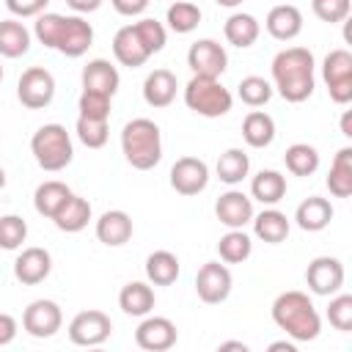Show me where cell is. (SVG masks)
<instances>
[{"instance_id": "6da1fadb", "label": "cell", "mask_w": 352, "mask_h": 352, "mask_svg": "<svg viewBox=\"0 0 352 352\" xmlns=\"http://www.w3.org/2000/svg\"><path fill=\"white\" fill-rule=\"evenodd\" d=\"M33 33H36L38 44H44L50 50H58L66 58H80L94 44V28L80 14H74V16H66V14H38Z\"/></svg>"}, {"instance_id": "7a4b0ae2", "label": "cell", "mask_w": 352, "mask_h": 352, "mask_svg": "<svg viewBox=\"0 0 352 352\" xmlns=\"http://www.w3.org/2000/svg\"><path fill=\"white\" fill-rule=\"evenodd\" d=\"M314 52L305 47H286L272 58V82L286 102H305L314 94Z\"/></svg>"}, {"instance_id": "3957f363", "label": "cell", "mask_w": 352, "mask_h": 352, "mask_svg": "<svg viewBox=\"0 0 352 352\" xmlns=\"http://www.w3.org/2000/svg\"><path fill=\"white\" fill-rule=\"evenodd\" d=\"M272 322L294 341H314L322 330L319 311L305 292H283L272 302Z\"/></svg>"}, {"instance_id": "277c9868", "label": "cell", "mask_w": 352, "mask_h": 352, "mask_svg": "<svg viewBox=\"0 0 352 352\" xmlns=\"http://www.w3.org/2000/svg\"><path fill=\"white\" fill-rule=\"evenodd\" d=\"M121 151L138 170H151L162 160V135L151 118H132L121 129Z\"/></svg>"}, {"instance_id": "5b68a950", "label": "cell", "mask_w": 352, "mask_h": 352, "mask_svg": "<svg viewBox=\"0 0 352 352\" xmlns=\"http://www.w3.org/2000/svg\"><path fill=\"white\" fill-rule=\"evenodd\" d=\"M30 151H33L38 168H44L50 173L63 170L74 157V146H72V138H69L63 124L38 126L33 132V138H30Z\"/></svg>"}, {"instance_id": "8992f818", "label": "cell", "mask_w": 352, "mask_h": 352, "mask_svg": "<svg viewBox=\"0 0 352 352\" xmlns=\"http://www.w3.org/2000/svg\"><path fill=\"white\" fill-rule=\"evenodd\" d=\"M184 104L204 116V118H220L231 110L234 96L231 91L220 82V77H198L192 74V80L184 85Z\"/></svg>"}, {"instance_id": "52a82bcc", "label": "cell", "mask_w": 352, "mask_h": 352, "mask_svg": "<svg viewBox=\"0 0 352 352\" xmlns=\"http://www.w3.org/2000/svg\"><path fill=\"white\" fill-rule=\"evenodd\" d=\"M322 77H324L330 99L336 104H346L352 99V52L330 50L322 60Z\"/></svg>"}, {"instance_id": "ba28073f", "label": "cell", "mask_w": 352, "mask_h": 352, "mask_svg": "<svg viewBox=\"0 0 352 352\" xmlns=\"http://www.w3.org/2000/svg\"><path fill=\"white\" fill-rule=\"evenodd\" d=\"M16 96L28 110H41L55 96V77L44 66H30L16 82Z\"/></svg>"}, {"instance_id": "9c48e42d", "label": "cell", "mask_w": 352, "mask_h": 352, "mask_svg": "<svg viewBox=\"0 0 352 352\" xmlns=\"http://www.w3.org/2000/svg\"><path fill=\"white\" fill-rule=\"evenodd\" d=\"M110 333H113L110 316L104 311H96V308L80 311L69 322V338L77 346H99V344H104L110 338Z\"/></svg>"}, {"instance_id": "30bf717a", "label": "cell", "mask_w": 352, "mask_h": 352, "mask_svg": "<svg viewBox=\"0 0 352 352\" xmlns=\"http://www.w3.org/2000/svg\"><path fill=\"white\" fill-rule=\"evenodd\" d=\"M231 286H234V278H231L228 267L220 261H206L195 275V294L206 305H217V302L228 300Z\"/></svg>"}, {"instance_id": "8fae6325", "label": "cell", "mask_w": 352, "mask_h": 352, "mask_svg": "<svg viewBox=\"0 0 352 352\" xmlns=\"http://www.w3.org/2000/svg\"><path fill=\"white\" fill-rule=\"evenodd\" d=\"M187 66L198 77H220L228 66V55L214 38H198L187 50Z\"/></svg>"}, {"instance_id": "7c38bea8", "label": "cell", "mask_w": 352, "mask_h": 352, "mask_svg": "<svg viewBox=\"0 0 352 352\" xmlns=\"http://www.w3.org/2000/svg\"><path fill=\"white\" fill-rule=\"evenodd\" d=\"M305 283L314 294L330 297L344 286V264L333 256H316L305 270Z\"/></svg>"}, {"instance_id": "4fadbf2b", "label": "cell", "mask_w": 352, "mask_h": 352, "mask_svg": "<svg viewBox=\"0 0 352 352\" xmlns=\"http://www.w3.org/2000/svg\"><path fill=\"white\" fill-rule=\"evenodd\" d=\"M209 184V165L198 157H179L170 168V187L179 195H198Z\"/></svg>"}, {"instance_id": "5bb4252c", "label": "cell", "mask_w": 352, "mask_h": 352, "mask_svg": "<svg viewBox=\"0 0 352 352\" xmlns=\"http://www.w3.org/2000/svg\"><path fill=\"white\" fill-rule=\"evenodd\" d=\"M60 324H63V314L60 305L52 300H33L22 314V327L33 338H50L60 330Z\"/></svg>"}, {"instance_id": "9a60e30c", "label": "cell", "mask_w": 352, "mask_h": 352, "mask_svg": "<svg viewBox=\"0 0 352 352\" xmlns=\"http://www.w3.org/2000/svg\"><path fill=\"white\" fill-rule=\"evenodd\" d=\"M135 344L146 352H165L176 344V324L168 316H143L135 330Z\"/></svg>"}, {"instance_id": "2e32d148", "label": "cell", "mask_w": 352, "mask_h": 352, "mask_svg": "<svg viewBox=\"0 0 352 352\" xmlns=\"http://www.w3.org/2000/svg\"><path fill=\"white\" fill-rule=\"evenodd\" d=\"M214 214L228 228H245L253 220V198H248L242 190H228L217 198Z\"/></svg>"}, {"instance_id": "e0dca14e", "label": "cell", "mask_w": 352, "mask_h": 352, "mask_svg": "<svg viewBox=\"0 0 352 352\" xmlns=\"http://www.w3.org/2000/svg\"><path fill=\"white\" fill-rule=\"evenodd\" d=\"M52 270V256L44 248H25L14 261V278L25 286L41 283Z\"/></svg>"}, {"instance_id": "ac0fdd59", "label": "cell", "mask_w": 352, "mask_h": 352, "mask_svg": "<svg viewBox=\"0 0 352 352\" xmlns=\"http://www.w3.org/2000/svg\"><path fill=\"white\" fill-rule=\"evenodd\" d=\"M118 69L104 60V58H94L82 66V91H94V94H104L113 99V94L118 91Z\"/></svg>"}, {"instance_id": "d6986e66", "label": "cell", "mask_w": 352, "mask_h": 352, "mask_svg": "<svg viewBox=\"0 0 352 352\" xmlns=\"http://www.w3.org/2000/svg\"><path fill=\"white\" fill-rule=\"evenodd\" d=\"M264 28H267V33H270L272 38H278V41H292V38H297L300 30H302V14H300V8L292 6V3L275 6V8H270V14H267V19H264Z\"/></svg>"}, {"instance_id": "ffe728a7", "label": "cell", "mask_w": 352, "mask_h": 352, "mask_svg": "<svg viewBox=\"0 0 352 352\" xmlns=\"http://www.w3.org/2000/svg\"><path fill=\"white\" fill-rule=\"evenodd\" d=\"M96 239L107 248H121L132 239V217L124 209H110L96 220Z\"/></svg>"}, {"instance_id": "44dd1931", "label": "cell", "mask_w": 352, "mask_h": 352, "mask_svg": "<svg viewBox=\"0 0 352 352\" xmlns=\"http://www.w3.org/2000/svg\"><path fill=\"white\" fill-rule=\"evenodd\" d=\"M113 55H116V60L121 66H129V69H138V66H143L151 58V52L143 47V41H140V36L135 33L132 25H124L121 30H116V36H113Z\"/></svg>"}, {"instance_id": "7402d4cb", "label": "cell", "mask_w": 352, "mask_h": 352, "mask_svg": "<svg viewBox=\"0 0 352 352\" xmlns=\"http://www.w3.org/2000/svg\"><path fill=\"white\" fill-rule=\"evenodd\" d=\"M176 91H179V82L170 69H154L143 80V99L148 107H168L176 99Z\"/></svg>"}, {"instance_id": "603a6c76", "label": "cell", "mask_w": 352, "mask_h": 352, "mask_svg": "<svg viewBox=\"0 0 352 352\" xmlns=\"http://www.w3.org/2000/svg\"><path fill=\"white\" fill-rule=\"evenodd\" d=\"M330 220H333V204L327 198H319V195L305 198L294 212V223L302 231H322L330 226Z\"/></svg>"}, {"instance_id": "cb8c5ba5", "label": "cell", "mask_w": 352, "mask_h": 352, "mask_svg": "<svg viewBox=\"0 0 352 352\" xmlns=\"http://www.w3.org/2000/svg\"><path fill=\"white\" fill-rule=\"evenodd\" d=\"M253 234L261 239V242H267V245H280L286 236H289V217L283 214V212H278V209H264L261 214H253Z\"/></svg>"}, {"instance_id": "d4e9b609", "label": "cell", "mask_w": 352, "mask_h": 352, "mask_svg": "<svg viewBox=\"0 0 352 352\" xmlns=\"http://www.w3.org/2000/svg\"><path fill=\"white\" fill-rule=\"evenodd\" d=\"M258 33H261V25H258V19L253 14H231L226 19V25H223L226 41L234 44V47H239V50L253 47L256 38H258Z\"/></svg>"}, {"instance_id": "484cf974", "label": "cell", "mask_w": 352, "mask_h": 352, "mask_svg": "<svg viewBox=\"0 0 352 352\" xmlns=\"http://www.w3.org/2000/svg\"><path fill=\"white\" fill-rule=\"evenodd\" d=\"M242 138L250 148H267L275 140V121L264 110H250L242 121Z\"/></svg>"}, {"instance_id": "4316f807", "label": "cell", "mask_w": 352, "mask_h": 352, "mask_svg": "<svg viewBox=\"0 0 352 352\" xmlns=\"http://www.w3.org/2000/svg\"><path fill=\"white\" fill-rule=\"evenodd\" d=\"M88 220H91V204L85 201V198H80V195H69V201L52 214V223L60 228V231H66V234H77V231H82L85 226H88Z\"/></svg>"}, {"instance_id": "83f0119b", "label": "cell", "mask_w": 352, "mask_h": 352, "mask_svg": "<svg viewBox=\"0 0 352 352\" xmlns=\"http://www.w3.org/2000/svg\"><path fill=\"white\" fill-rule=\"evenodd\" d=\"M118 308L126 316H146L154 308V289L143 280H132L118 292Z\"/></svg>"}, {"instance_id": "f1b7e54d", "label": "cell", "mask_w": 352, "mask_h": 352, "mask_svg": "<svg viewBox=\"0 0 352 352\" xmlns=\"http://www.w3.org/2000/svg\"><path fill=\"white\" fill-rule=\"evenodd\" d=\"M250 195L264 206H275L286 195V176L278 170H258L250 182Z\"/></svg>"}, {"instance_id": "f546056e", "label": "cell", "mask_w": 352, "mask_h": 352, "mask_svg": "<svg viewBox=\"0 0 352 352\" xmlns=\"http://www.w3.org/2000/svg\"><path fill=\"white\" fill-rule=\"evenodd\" d=\"M179 272H182V264H179L176 253H170V250H154L146 258V278L154 286H170V283H176Z\"/></svg>"}, {"instance_id": "4dcf8cb0", "label": "cell", "mask_w": 352, "mask_h": 352, "mask_svg": "<svg viewBox=\"0 0 352 352\" xmlns=\"http://www.w3.org/2000/svg\"><path fill=\"white\" fill-rule=\"evenodd\" d=\"M327 190L336 198H349L352 195V148L344 146L333 157L330 173H327Z\"/></svg>"}, {"instance_id": "1f68e13d", "label": "cell", "mask_w": 352, "mask_h": 352, "mask_svg": "<svg viewBox=\"0 0 352 352\" xmlns=\"http://www.w3.org/2000/svg\"><path fill=\"white\" fill-rule=\"evenodd\" d=\"M69 195H72V190H69L63 182L50 179V182H41V184L36 187V192H33V206H36V212H38L41 217H50V220H52V214L69 201Z\"/></svg>"}, {"instance_id": "d6a6232c", "label": "cell", "mask_w": 352, "mask_h": 352, "mask_svg": "<svg viewBox=\"0 0 352 352\" xmlns=\"http://www.w3.org/2000/svg\"><path fill=\"white\" fill-rule=\"evenodd\" d=\"M30 50V30L16 19H0V55L22 58Z\"/></svg>"}, {"instance_id": "836d02e7", "label": "cell", "mask_w": 352, "mask_h": 352, "mask_svg": "<svg viewBox=\"0 0 352 352\" xmlns=\"http://www.w3.org/2000/svg\"><path fill=\"white\" fill-rule=\"evenodd\" d=\"M214 170H217V179H220V182H226V184L234 187V184H239V182L248 176V170H250V157H248L242 148H226V151L220 154Z\"/></svg>"}, {"instance_id": "e575fe53", "label": "cell", "mask_w": 352, "mask_h": 352, "mask_svg": "<svg viewBox=\"0 0 352 352\" xmlns=\"http://www.w3.org/2000/svg\"><path fill=\"white\" fill-rule=\"evenodd\" d=\"M217 253L226 264H242V261L250 258L253 242L242 228H228V234H223L220 242H217Z\"/></svg>"}, {"instance_id": "d590c367", "label": "cell", "mask_w": 352, "mask_h": 352, "mask_svg": "<svg viewBox=\"0 0 352 352\" xmlns=\"http://www.w3.org/2000/svg\"><path fill=\"white\" fill-rule=\"evenodd\" d=\"M283 162H286V170L294 173V176H311L316 173L319 168V151L308 143H292L283 154Z\"/></svg>"}, {"instance_id": "8d00e7d4", "label": "cell", "mask_w": 352, "mask_h": 352, "mask_svg": "<svg viewBox=\"0 0 352 352\" xmlns=\"http://www.w3.org/2000/svg\"><path fill=\"white\" fill-rule=\"evenodd\" d=\"M165 22L173 33H192L201 22V8L192 0H176L173 6H168Z\"/></svg>"}, {"instance_id": "74e56055", "label": "cell", "mask_w": 352, "mask_h": 352, "mask_svg": "<svg viewBox=\"0 0 352 352\" xmlns=\"http://www.w3.org/2000/svg\"><path fill=\"white\" fill-rule=\"evenodd\" d=\"M236 94L248 107H261V104H267L272 99V85H270V80H264L258 74H250V77L239 80Z\"/></svg>"}, {"instance_id": "f35d334b", "label": "cell", "mask_w": 352, "mask_h": 352, "mask_svg": "<svg viewBox=\"0 0 352 352\" xmlns=\"http://www.w3.org/2000/svg\"><path fill=\"white\" fill-rule=\"evenodd\" d=\"M74 132L82 140V146H88V148H102L107 143V138H110V126H107L104 118H85V116H80Z\"/></svg>"}, {"instance_id": "ab89813d", "label": "cell", "mask_w": 352, "mask_h": 352, "mask_svg": "<svg viewBox=\"0 0 352 352\" xmlns=\"http://www.w3.org/2000/svg\"><path fill=\"white\" fill-rule=\"evenodd\" d=\"M132 28H135V33L140 36L143 47H146L151 55H154V52H160V50L165 47V41H168V30H165V25H162V22H157V19H151V16L138 19Z\"/></svg>"}, {"instance_id": "60d3db41", "label": "cell", "mask_w": 352, "mask_h": 352, "mask_svg": "<svg viewBox=\"0 0 352 352\" xmlns=\"http://www.w3.org/2000/svg\"><path fill=\"white\" fill-rule=\"evenodd\" d=\"M28 236V223L19 214H3L0 217V248L16 250Z\"/></svg>"}, {"instance_id": "b9f144b4", "label": "cell", "mask_w": 352, "mask_h": 352, "mask_svg": "<svg viewBox=\"0 0 352 352\" xmlns=\"http://www.w3.org/2000/svg\"><path fill=\"white\" fill-rule=\"evenodd\" d=\"M327 319L336 330L349 333L352 330V294H336L327 305Z\"/></svg>"}, {"instance_id": "7bdbcfd3", "label": "cell", "mask_w": 352, "mask_h": 352, "mask_svg": "<svg viewBox=\"0 0 352 352\" xmlns=\"http://www.w3.org/2000/svg\"><path fill=\"white\" fill-rule=\"evenodd\" d=\"M77 110L85 118H104L107 121L110 118V96L94 94V91H82L80 102H77Z\"/></svg>"}, {"instance_id": "ee69618b", "label": "cell", "mask_w": 352, "mask_h": 352, "mask_svg": "<svg viewBox=\"0 0 352 352\" xmlns=\"http://www.w3.org/2000/svg\"><path fill=\"white\" fill-rule=\"evenodd\" d=\"M311 8L316 14V19L322 22H344L349 16V0H311Z\"/></svg>"}, {"instance_id": "f6af8a7d", "label": "cell", "mask_w": 352, "mask_h": 352, "mask_svg": "<svg viewBox=\"0 0 352 352\" xmlns=\"http://www.w3.org/2000/svg\"><path fill=\"white\" fill-rule=\"evenodd\" d=\"M50 0H6V8L14 14V16H38L44 14Z\"/></svg>"}, {"instance_id": "bcb514c9", "label": "cell", "mask_w": 352, "mask_h": 352, "mask_svg": "<svg viewBox=\"0 0 352 352\" xmlns=\"http://www.w3.org/2000/svg\"><path fill=\"white\" fill-rule=\"evenodd\" d=\"M110 3H113V8H116L121 16H140V14L148 8L151 0H110Z\"/></svg>"}, {"instance_id": "7dc6e473", "label": "cell", "mask_w": 352, "mask_h": 352, "mask_svg": "<svg viewBox=\"0 0 352 352\" xmlns=\"http://www.w3.org/2000/svg\"><path fill=\"white\" fill-rule=\"evenodd\" d=\"M16 336V319L11 314H0V346L11 344Z\"/></svg>"}, {"instance_id": "c3c4849f", "label": "cell", "mask_w": 352, "mask_h": 352, "mask_svg": "<svg viewBox=\"0 0 352 352\" xmlns=\"http://www.w3.org/2000/svg\"><path fill=\"white\" fill-rule=\"evenodd\" d=\"M66 6L72 11H77V14H91V11H96L102 6V0H66Z\"/></svg>"}, {"instance_id": "681fc988", "label": "cell", "mask_w": 352, "mask_h": 352, "mask_svg": "<svg viewBox=\"0 0 352 352\" xmlns=\"http://www.w3.org/2000/svg\"><path fill=\"white\" fill-rule=\"evenodd\" d=\"M349 110L344 113V118H341V135H346V138H352V124H349Z\"/></svg>"}, {"instance_id": "f907efd6", "label": "cell", "mask_w": 352, "mask_h": 352, "mask_svg": "<svg viewBox=\"0 0 352 352\" xmlns=\"http://www.w3.org/2000/svg\"><path fill=\"white\" fill-rule=\"evenodd\" d=\"M220 349H242V352H248V344H242V341H223Z\"/></svg>"}, {"instance_id": "816d5d0a", "label": "cell", "mask_w": 352, "mask_h": 352, "mask_svg": "<svg viewBox=\"0 0 352 352\" xmlns=\"http://www.w3.org/2000/svg\"><path fill=\"white\" fill-rule=\"evenodd\" d=\"M270 349H272V352H280V349L294 352V344H289V341H275V344H270Z\"/></svg>"}, {"instance_id": "f5cc1de1", "label": "cell", "mask_w": 352, "mask_h": 352, "mask_svg": "<svg viewBox=\"0 0 352 352\" xmlns=\"http://www.w3.org/2000/svg\"><path fill=\"white\" fill-rule=\"evenodd\" d=\"M214 3H217V6H223V8H236L242 0H214Z\"/></svg>"}, {"instance_id": "db71d44e", "label": "cell", "mask_w": 352, "mask_h": 352, "mask_svg": "<svg viewBox=\"0 0 352 352\" xmlns=\"http://www.w3.org/2000/svg\"><path fill=\"white\" fill-rule=\"evenodd\" d=\"M3 187H6V170L0 168V190H3Z\"/></svg>"}, {"instance_id": "11a10c76", "label": "cell", "mask_w": 352, "mask_h": 352, "mask_svg": "<svg viewBox=\"0 0 352 352\" xmlns=\"http://www.w3.org/2000/svg\"><path fill=\"white\" fill-rule=\"evenodd\" d=\"M0 80H3V66H0Z\"/></svg>"}, {"instance_id": "9f6ffc18", "label": "cell", "mask_w": 352, "mask_h": 352, "mask_svg": "<svg viewBox=\"0 0 352 352\" xmlns=\"http://www.w3.org/2000/svg\"><path fill=\"white\" fill-rule=\"evenodd\" d=\"M192 3H195V0H192Z\"/></svg>"}]
</instances>
